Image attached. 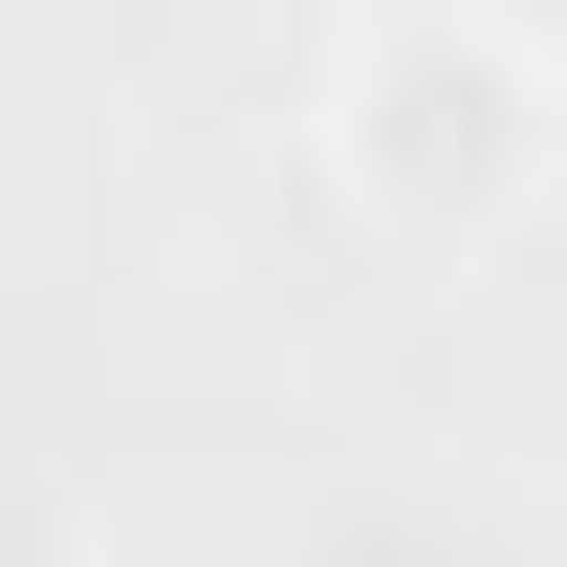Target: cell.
<instances>
[{
    "instance_id": "6da1fadb",
    "label": "cell",
    "mask_w": 567,
    "mask_h": 567,
    "mask_svg": "<svg viewBox=\"0 0 567 567\" xmlns=\"http://www.w3.org/2000/svg\"><path fill=\"white\" fill-rule=\"evenodd\" d=\"M350 175L415 218V240L524 218V175H546V66H524L502 22H393L350 66Z\"/></svg>"
}]
</instances>
